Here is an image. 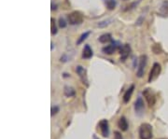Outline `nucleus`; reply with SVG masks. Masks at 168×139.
Here are the masks:
<instances>
[{"mask_svg":"<svg viewBox=\"0 0 168 139\" xmlns=\"http://www.w3.org/2000/svg\"><path fill=\"white\" fill-rule=\"evenodd\" d=\"M140 139H151L152 134V126L148 123H142L138 130Z\"/></svg>","mask_w":168,"mask_h":139,"instance_id":"1","label":"nucleus"},{"mask_svg":"<svg viewBox=\"0 0 168 139\" xmlns=\"http://www.w3.org/2000/svg\"><path fill=\"white\" fill-rule=\"evenodd\" d=\"M143 95L147 103V105L149 108H153L154 105L156 104V95L155 93L153 92L152 89L151 88H147L143 91Z\"/></svg>","mask_w":168,"mask_h":139,"instance_id":"2","label":"nucleus"},{"mask_svg":"<svg viewBox=\"0 0 168 139\" xmlns=\"http://www.w3.org/2000/svg\"><path fill=\"white\" fill-rule=\"evenodd\" d=\"M68 22L71 25L80 24L83 22V15L80 11H73L67 16Z\"/></svg>","mask_w":168,"mask_h":139,"instance_id":"3","label":"nucleus"},{"mask_svg":"<svg viewBox=\"0 0 168 139\" xmlns=\"http://www.w3.org/2000/svg\"><path fill=\"white\" fill-rule=\"evenodd\" d=\"M161 71H162L161 64H158V63H154L153 65H152V68H151V72H149V75H148V79H147L148 83H151L155 79H157V78L161 74Z\"/></svg>","mask_w":168,"mask_h":139,"instance_id":"4","label":"nucleus"},{"mask_svg":"<svg viewBox=\"0 0 168 139\" xmlns=\"http://www.w3.org/2000/svg\"><path fill=\"white\" fill-rule=\"evenodd\" d=\"M147 57L146 55H141L139 58V64H138V68H137V72H136V76L138 78H142L144 73H145V68L147 65Z\"/></svg>","mask_w":168,"mask_h":139,"instance_id":"5","label":"nucleus"},{"mask_svg":"<svg viewBox=\"0 0 168 139\" xmlns=\"http://www.w3.org/2000/svg\"><path fill=\"white\" fill-rule=\"evenodd\" d=\"M76 72L79 75L81 82L85 85V86H89V81H88V77H87V71L84 67H82L81 65H78L76 68Z\"/></svg>","mask_w":168,"mask_h":139,"instance_id":"6","label":"nucleus"},{"mask_svg":"<svg viewBox=\"0 0 168 139\" xmlns=\"http://www.w3.org/2000/svg\"><path fill=\"white\" fill-rule=\"evenodd\" d=\"M119 43L118 42H116V41H114V40H112L111 42H110V45H107V46H106V47H104L103 49H102V51L104 53H106V54H107V55H111V54H113L115 51L118 49V48H119Z\"/></svg>","mask_w":168,"mask_h":139,"instance_id":"7","label":"nucleus"},{"mask_svg":"<svg viewBox=\"0 0 168 139\" xmlns=\"http://www.w3.org/2000/svg\"><path fill=\"white\" fill-rule=\"evenodd\" d=\"M144 110H145V105H144V101L142 99V97L138 96L136 101L135 102V111L136 114L139 117H141L144 114Z\"/></svg>","mask_w":168,"mask_h":139,"instance_id":"8","label":"nucleus"},{"mask_svg":"<svg viewBox=\"0 0 168 139\" xmlns=\"http://www.w3.org/2000/svg\"><path fill=\"white\" fill-rule=\"evenodd\" d=\"M98 126H99V129L101 131L102 136L108 137L109 136V125H108V121L106 119H102V120H100Z\"/></svg>","mask_w":168,"mask_h":139,"instance_id":"9","label":"nucleus"},{"mask_svg":"<svg viewBox=\"0 0 168 139\" xmlns=\"http://www.w3.org/2000/svg\"><path fill=\"white\" fill-rule=\"evenodd\" d=\"M131 53V47L128 44H124L120 49V53H121V61L124 62L130 55Z\"/></svg>","mask_w":168,"mask_h":139,"instance_id":"10","label":"nucleus"},{"mask_svg":"<svg viewBox=\"0 0 168 139\" xmlns=\"http://www.w3.org/2000/svg\"><path fill=\"white\" fill-rule=\"evenodd\" d=\"M134 90H135V85H131L130 88L125 92V93L123 94V97H122V100H123L124 104H127L130 101L131 97H132V94L134 93Z\"/></svg>","mask_w":168,"mask_h":139,"instance_id":"11","label":"nucleus"},{"mask_svg":"<svg viewBox=\"0 0 168 139\" xmlns=\"http://www.w3.org/2000/svg\"><path fill=\"white\" fill-rule=\"evenodd\" d=\"M118 127L122 131V132H125L128 130V127H129V124H128V121L126 119L125 117H121L119 121H118Z\"/></svg>","mask_w":168,"mask_h":139,"instance_id":"12","label":"nucleus"},{"mask_svg":"<svg viewBox=\"0 0 168 139\" xmlns=\"http://www.w3.org/2000/svg\"><path fill=\"white\" fill-rule=\"evenodd\" d=\"M93 55L92 49H91V47L89 45H85L84 49H83V53H82V58L83 59H91Z\"/></svg>","mask_w":168,"mask_h":139,"instance_id":"13","label":"nucleus"},{"mask_svg":"<svg viewBox=\"0 0 168 139\" xmlns=\"http://www.w3.org/2000/svg\"><path fill=\"white\" fill-rule=\"evenodd\" d=\"M98 40H99V42H101L103 44H106L108 42H111L113 39H112L110 34H104V35H102V36L98 38Z\"/></svg>","mask_w":168,"mask_h":139,"instance_id":"14","label":"nucleus"},{"mask_svg":"<svg viewBox=\"0 0 168 139\" xmlns=\"http://www.w3.org/2000/svg\"><path fill=\"white\" fill-rule=\"evenodd\" d=\"M64 93L66 97H73V96H75V94H76V92H75V90L72 88V87L65 86V90H64Z\"/></svg>","mask_w":168,"mask_h":139,"instance_id":"15","label":"nucleus"},{"mask_svg":"<svg viewBox=\"0 0 168 139\" xmlns=\"http://www.w3.org/2000/svg\"><path fill=\"white\" fill-rule=\"evenodd\" d=\"M105 4H106L107 9H109V10H113V9L116 8L117 1H116V0H105Z\"/></svg>","mask_w":168,"mask_h":139,"instance_id":"16","label":"nucleus"},{"mask_svg":"<svg viewBox=\"0 0 168 139\" xmlns=\"http://www.w3.org/2000/svg\"><path fill=\"white\" fill-rule=\"evenodd\" d=\"M90 34H91V32H90V31L83 33V34L81 35V36L80 37V38L78 39V41H77V45H80L82 42H84V40H86V39L88 38V37L90 36Z\"/></svg>","mask_w":168,"mask_h":139,"instance_id":"17","label":"nucleus"},{"mask_svg":"<svg viewBox=\"0 0 168 139\" xmlns=\"http://www.w3.org/2000/svg\"><path fill=\"white\" fill-rule=\"evenodd\" d=\"M50 22H51V25H50V29H51V35L54 36V35L57 34V27H56V24H55V20L53 18L50 19Z\"/></svg>","mask_w":168,"mask_h":139,"instance_id":"18","label":"nucleus"},{"mask_svg":"<svg viewBox=\"0 0 168 139\" xmlns=\"http://www.w3.org/2000/svg\"><path fill=\"white\" fill-rule=\"evenodd\" d=\"M161 13L165 15L168 13V1H164L161 7Z\"/></svg>","mask_w":168,"mask_h":139,"instance_id":"19","label":"nucleus"},{"mask_svg":"<svg viewBox=\"0 0 168 139\" xmlns=\"http://www.w3.org/2000/svg\"><path fill=\"white\" fill-rule=\"evenodd\" d=\"M152 51H153V53H154L155 54H159V53H161L162 51L161 45H160V44H154V45L152 46Z\"/></svg>","mask_w":168,"mask_h":139,"instance_id":"20","label":"nucleus"},{"mask_svg":"<svg viewBox=\"0 0 168 139\" xmlns=\"http://www.w3.org/2000/svg\"><path fill=\"white\" fill-rule=\"evenodd\" d=\"M66 25H67V24H66L65 20L63 18V17H60V18H59V26L61 28H65Z\"/></svg>","mask_w":168,"mask_h":139,"instance_id":"21","label":"nucleus"},{"mask_svg":"<svg viewBox=\"0 0 168 139\" xmlns=\"http://www.w3.org/2000/svg\"><path fill=\"white\" fill-rule=\"evenodd\" d=\"M109 23H110V20H106V21H104V22H100L97 25H98L99 27H105V26L108 25Z\"/></svg>","mask_w":168,"mask_h":139,"instance_id":"22","label":"nucleus"},{"mask_svg":"<svg viewBox=\"0 0 168 139\" xmlns=\"http://www.w3.org/2000/svg\"><path fill=\"white\" fill-rule=\"evenodd\" d=\"M114 139H123L121 134L118 131H115L114 132Z\"/></svg>","mask_w":168,"mask_h":139,"instance_id":"23","label":"nucleus"},{"mask_svg":"<svg viewBox=\"0 0 168 139\" xmlns=\"http://www.w3.org/2000/svg\"><path fill=\"white\" fill-rule=\"evenodd\" d=\"M50 111H51L50 115H51V116H53V115H55L56 113H57V112L59 111V108H58L57 106H55V107H52V108H51V110H50Z\"/></svg>","mask_w":168,"mask_h":139,"instance_id":"24","label":"nucleus"},{"mask_svg":"<svg viewBox=\"0 0 168 139\" xmlns=\"http://www.w3.org/2000/svg\"><path fill=\"white\" fill-rule=\"evenodd\" d=\"M140 2V0L139 1H137V2H135V3H132L130 6H128V7H126L127 9H125V10H129V9H134V7H136L138 3Z\"/></svg>","mask_w":168,"mask_h":139,"instance_id":"25","label":"nucleus"},{"mask_svg":"<svg viewBox=\"0 0 168 139\" xmlns=\"http://www.w3.org/2000/svg\"><path fill=\"white\" fill-rule=\"evenodd\" d=\"M92 139H99V138H98L95 134H93V135H92Z\"/></svg>","mask_w":168,"mask_h":139,"instance_id":"26","label":"nucleus"}]
</instances>
